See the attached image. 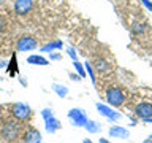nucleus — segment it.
I'll list each match as a JSON object with an SVG mask.
<instances>
[{"label": "nucleus", "mask_w": 152, "mask_h": 143, "mask_svg": "<svg viewBox=\"0 0 152 143\" xmlns=\"http://www.w3.org/2000/svg\"><path fill=\"white\" fill-rule=\"evenodd\" d=\"M109 137L121 138V140H124V138H128V137H130V132H128V129L122 127V126H114V127L109 129Z\"/></svg>", "instance_id": "11"}, {"label": "nucleus", "mask_w": 152, "mask_h": 143, "mask_svg": "<svg viewBox=\"0 0 152 143\" xmlns=\"http://www.w3.org/2000/svg\"><path fill=\"white\" fill-rule=\"evenodd\" d=\"M141 2H142V3H144V5H146V7H147V8H149V10H151V11H152V3L149 2V0H141Z\"/></svg>", "instance_id": "20"}, {"label": "nucleus", "mask_w": 152, "mask_h": 143, "mask_svg": "<svg viewBox=\"0 0 152 143\" xmlns=\"http://www.w3.org/2000/svg\"><path fill=\"white\" fill-rule=\"evenodd\" d=\"M84 127L87 129L90 133H97V132L100 130V124H98V122H95V121H87V124H86Z\"/></svg>", "instance_id": "14"}, {"label": "nucleus", "mask_w": 152, "mask_h": 143, "mask_svg": "<svg viewBox=\"0 0 152 143\" xmlns=\"http://www.w3.org/2000/svg\"><path fill=\"white\" fill-rule=\"evenodd\" d=\"M62 48V41H54V43H48L46 46L41 48V51H52V49H60Z\"/></svg>", "instance_id": "15"}, {"label": "nucleus", "mask_w": 152, "mask_h": 143, "mask_svg": "<svg viewBox=\"0 0 152 143\" xmlns=\"http://www.w3.org/2000/svg\"><path fill=\"white\" fill-rule=\"evenodd\" d=\"M59 57H60L59 54H51V59H52V60H57Z\"/></svg>", "instance_id": "23"}, {"label": "nucleus", "mask_w": 152, "mask_h": 143, "mask_svg": "<svg viewBox=\"0 0 152 143\" xmlns=\"http://www.w3.org/2000/svg\"><path fill=\"white\" fill-rule=\"evenodd\" d=\"M24 143H41V133L38 132V129L30 127L24 135Z\"/></svg>", "instance_id": "10"}, {"label": "nucleus", "mask_w": 152, "mask_h": 143, "mask_svg": "<svg viewBox=\"0 0 152 143\" xmlns=\"http://www.w3.org/2000/svg\"><path fill=\"white\" fill-rule=\"evenodd\" d=\"M73 65H75V69H76V72H78V75L81 76V78H83V76H84L86 73H84V69H83V67H81V64H79L78 60H75V64H73Z\"/></svg>", "instance_id": "17"}, {"label": "nucleus", "mask_w": 152, "mask_h": 143, "mask_svg": "<svg viewBox=\"0 0 152 143\" xmlns=\"http://www.w3.org/2000/svg\"><path fill=\"white\" fill-rule=\"evenodd\" d=\"M0 114H2V107H0Z\"/></svg>", "instance_id": "28"}, {"label": "nucleus", "mask_w": 152, "mask_h": 143, "mask_svg": "<svg viewBox=\"0 0 152 143\" xmlns=\"http://www.w3.org/2000/svg\"><path fill=\"white\" fill-rule=\"evenodd\" d=\"M52 91L59 95V97H65L68 94V88L66 86H62V84H52Z\"/></svg>", "instance_id": "13"}, {"label": "nucleus", "mask_w": 152, "mask_h": 143, "mask_svg": "<svg viewBox=\"0 0 152 143\" xmlns=\"http://www.w3.org/2000/svg\"><path fill=\"white\" fill-rule=\"evenodd\" d=\"M37 48V41L32 37H22L18 41V51H32Z\"/></svg>", "instance_id": "8"}, {"label": "nucleus", "mask_w": 152, "mask_h": 143, "mask_svg": "<svg viewBox=\"0 0 152 143\" xmlns=\"http://www.w3.org/2000/svg\"><path fill=\"white\" fill-rule=\"evenodd\" d=\"M135 113H136V116L141 118V119L151 118V116H152V103H149V102H141V103H138L136 108H135Z\"/></svg>", "instance_id": "7"}, {"label": "nucleus", "mask_w": 152, "mask_h": 143, "mask_svg": "<svg viewBox=\"0 0 152 143\" xmlns=\"http://www.w3.org/2000/svg\"><path fill=\"white\" fill-rule=\"evenodd\" d=\"M142 143H152V138H149V140H146V142H142Z\"/></svg>", "instance_id": "26"}, {"label": "nucleus", "mask_w": 152, "mask_h": 143, "mask_svg": "<svg viewBox=\"0 0 152 143\" xmlns=\"http://www.w3.org/2000/svg\"><path fill=\"white\" fill-rule=\"evenodd\" d=\"M84 143H92V142H90V140H84Z\"/></svg>", "instance_id": "27"}, {"label": "nucleus", "mask_w": 152, "mask_h": 143, "mask_svg": "<svg viewBox=\"0 0 152 143\" xmlns=\"http://www.w3.org/2000/svg\"><path fill=\"white\" fill-rule=\"evenodd\" d=\"M33 3L32 0H16L14 2V11H16L18 14H26L32 10Z\"/></svg>", "instance_id": "9"}, {"label": "nucleus", "mask_w": 152, "mask_h": 143, "mask_svg": "<svg viewBox=\"0 0 152 143\" xmlns=\"http://www.w3.org/2000/svg\"><path fill=\"white\" fill-rule=\"evenodd\" d=\"M68 54H70L71 57H73V60H76V54H75V51L71 49V48H68Z\"/></svg>", "instance_id": "21"}, {"label": "nucleus", "mask_w": 152, "mask_h": 143, "mask_svg": "<svg viewBox=\"0 0 152 143\" xmlns=\"http://www.w3.org/2000/svg\"><path fill=\"white\" fill-rule=\"evenodd\" d=\"M95 67H97V69H98L100 72H102V70H108V69H109V65H108L104 60H102V59H98V60H97V64H95Z\"/></svg>", "instance_id": "16"}, {"label": "nucleus", "mask_w": 152, "mask_h": 143, "mask_svg": "<svg viewBox=\"0 0 152 143\" xmlns=\"http://www.w3.org/2000/svg\"><path fill=\"white\" fill-rule=\"evenodd\" d=\"M41 116H43V119H45V127H46V130L49 133H54L56 130H59V129H60V121L54 116V113H52L49 108L43 110Z\"/></svg>", "instance_id": "2"}, {"label": "nucleus", "mask_w": 152, "mask_h": 143, "mask_svg": "<svg viewBox=\"0 0 152 143\" xmlns=\"http://www.w3.org/2000/svg\"><path fill=\"white\" fill-rule=\"evenodd\" d=\"M28 64H33V65H48V59H45L43 56H37V54H33L30 56L27 59Z\"/></svg>", "instance_id": "12"}, {"label": "nucleus", "mask_w": 152, "mask_h": 143, "mask_svg": "<svg viewBox=\"0 0 152 143\" xmlns=\"http://www.w3.org/2000/svg\"><path fill=\"white\" fill-rule=\"evenodd\" d=\"M5 64H7V62H5L2 57H0V69H2V67H5Z\"/></svg>", "instance_id": "24"}, {"label": "nucleus", "mask_w": 152, "mask_h": 143, "mask_svg": "<svg viewBox=\"0 0 152 143\" xmlns=\"http://www.w3.org/2000/svg\"><path fill=\"white\" fill-rule=\"evenodd\" d=\"M0 135H2L5 140H8V142L16 140L18 135H19V124L16 121H13V119H8V121L3 124Z\"/></svg>", "instance_id": "1"}, {"label": "nucleus", "mask_w": 152, "mask_h": 143, "mask_svg": "<svg viewBox=\"0 0 152 143\" xmlns=\"http://www.w3.org/2000/svg\"><path fill=\"white\" fill-rule=\"evenodd\" d=\"M144 121H146V122H152V116H151V118H147V119H144Z\"/></svg>", "instance_id": "25"}, {"label": "nucleus", "mask_w": 152, "mask_h": 143, "mask_svg": "<svg viewBox=\"0 0 152 143\" xmlns=\"http://www.w3.org/2000/svg\"><path fill=\"white\" fill-rule=\"evenodd\" d=\"M124 92L119 88H109L106 91V102L109 103V107H121L124 103Z\"/></svg>", "instance_id": "4"}, {"label": "nucleus", "mask_w": 152, "mask_h": 143, "mask_svg": "<svg viewBox=\"0 0 152 143\" xmlns=\"http://www.w3.org/2000/svg\"><path fill=\"white\" fill-rule=\"evenodd\" d=\"M68 119L70 122L73 124L75 127H84L86 124H87V114H86L84 110L81 108H71L68 111Z\"/></svg>", "instance_id": "3"}, {"label": "nucleus", "mask_w": 152, "mask_h": 143, "mask_svg": "<svg viewBox=\"0 0 152 143\" xmlns=\"http://www.w3.org/2000/svg\"><path fill=\"white\" fill-rule=\"evenodd\" d=\"M11 113H13V118L19 119V121H24L30 116V107L22 102H18L11 107Z\"/></svg>", "instance_id": "5"}, {"label": "nucleus", "mask_w": 152, "mask_h": 143, "mask_svg": "<svg viewBox=\"0 0 152 143\" xmlns=\"http://www.w3.org/2000/svg\"><path fill=\"white\" fill-rule=\"evenodd\" d=\"M5 26H7V24H5V18L2 16V14H0V32H2L3 29H5Z\"/></svg>", "instance_id": "19"}, {"label": "nucleus", "mask_w": 152, "mask_h": 143, "mask_svg": "<svg viewBox=\"0 0 152 143\" xmlns=\"http://www.w3.org/2000/svg\"><path fill=\"white\" fill-rule=\"evenodd\" d=\"M86 70H87V73H89V76H90V80H92V83H95V76H94V70H92V65L89 64H86Z\"/></svg>", "instance_id": "18"}, {"label": "nucleus", "mask_w": 152, "mask_h": 143, "mask_svg": "<svg viewBox=\"0 0 152 143\" xmlns=\"http://www.w3.org/2000/svg\"><path fill=\"white\" fill-rule=\"evenodd\" d=\"M98 143H111V142H109L108 138H103V137H102V138L98 140Z\"/></svg>", "instance_id": "22"}, {"label": "nucleus", "mask_w": 152, "mask_h": 143, "mask_svg": "<svg viewBox=\"0 0 152 143\" xmlns=\"http://www.w3.org/2000/svg\"><path fill=\"white\" fill-rule=\"evenodd\" d=\"M151 138H152V135H151Z\"/></svg>", "instance_id": "29"}, {"label": "nucleus", "mask_w": 152, "mask_h": 143, "mask_svg": "<svg viewBox=\"0 0 152 143\" xmlns=\"http://www.w3.org/2000/svg\"><path fill=\"white\" fill-rule=\"evenodd\" d=\"M97 110L100 111V114H103L104 118H108L109 121H119L122 118V114L116 111L114 108L108 107V105H103V103H97Z\"/></svg>", "instance_id": "6"}]
</instances>
